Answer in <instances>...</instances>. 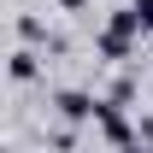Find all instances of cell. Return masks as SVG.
<instances>
[{
	"label": "cell",
	"mask_w": 153,
	"mask_h": 153,
	"mask_svg": "<svg viewBox=\"0 0 153 153\" xmlns=\"http://www.w3.org/2000/svg\"><path fill=\"white\" fill-rule=\"evenodd\" d=\"M59 6H65V12H82V6H88V0H59Z\"/></svg>",
	"instance_id": "9"
},
{
	"label": "cell",
	"mask_w": 153,
	"mask_h": 153,
	"mask_svg": "<svg viewBox=\"0 0 153 153\" xmlns=\"http://www.w3.org/2000/svg\"><path fill=\"white\" fill-rule=\"evenodd\" d=\"M94 130H100V141H106V147H135V141H141V130L124 118V106H118V100H100Z\"/></svg>",
	"instance_id": "2"
},
{
	"label": "cell",
	"mask_w": 153,
	"mask_h": 153,
	"mask_svg": "<svg viewBox=\"0 0 153 153\" xmlns=\"http://www.w3.org/2000/svg\"><path fill=\"white\" fill-rule=\"evenodd\" d=\"M18 41H30V47H59V36H47V24L30 18V12H18Z\"/></svg>",
	"instance_id": "5"
},
{
	"label": "cell",
	"mask_w": 153,
	"mask_h": 153,
	"mask_svg": "<svg viewBox=\"0 0 153 153\" xmlns=\"http://www.w3.org/2000/svg\"><path fill=\"white\" fill-rule=\"evenodd\" d=\"M141 36H147L141 12H135V6H124V12H112V18H106V30L94 36V53L112 59V65H124V59L135 53V41H141Z\"/></svg>",
	"instance_id": "1"
},
{
	"label": "cell",
	"mask_w": 153,
	"mask_h": 153,
	"mask_svg": "<svg viewBox=\"0 0 153 153\" xmlns=\"http://www.w3.org/2000/svg\"><path fill=\"white\" fill-rule=\"evenodd\" d=\"M135 130H141V141H147V147H153V118H141V124H135Z\"/></svg>",
	"instance_id": "8"
},
{
	"label": "cell",
	"mask_w": 153,
	"mask_h": 153,
	"mask_svg": "<svg viewBox=\"0 0 153 153\" xmlns=\"http://www.w3.org/2000/svg\"><path fill=\"white\" fill-rule=\"evenodd\" d=\"M6 76H12V82H36V76H41V53L30 47V41H24L18 53L6 59Z\"/></svg>",
	"instance_id": "4"
},
{
	"label": "cell",
	"mask_w": 153,
	"mask_h": 153,
	"mask_svg": "<svg viewBox=\"0 0 153 153\" xmlns=\"http://www.w3.org/2000/svg\"><path fill=\"white\" fill-rule=\"evenodd\" d=\"M106 100H118V106H130V100H135V76H118L112 88H106Z\"/></svg>",
	"instance_id": "6"
},
{
	"label": "cell",
	"mask_w": 153,
	"mask_h": 153,
	"mask_svg": "<svg viewBox=\"0 0 153 153\" xmlns=\"http://www.w3.org/2000/svg\"><path fill=\"white\" fill-rule=\"evenodd\" d=\"M53 112L65 118V124H94L100 94H88V88H59V94H53Z\"/></svg>",
	"instance_id": "3"
},
{
	"label": "cell",
	"mask_w": 153,
	"mask_h": 153,
	"mask_svg": "<svg viewBox=\"0 0 153 153\" xmlns=\"http://www.w3.org/2000/svg\"><path fill=\"white\" fill-rule=\"evenodd\" d=\"M135 12H141V24H147V36H153V0H130Z\"/></svg>",
	"instance_id": "7"
}]
</instances>
